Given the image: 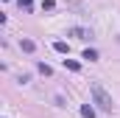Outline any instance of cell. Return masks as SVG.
<instances>
[{
    "instance_id": "4",
    "label": "cell",
    "mask_w": 120,
    "mask_h": 118,
    "mask_svg": "<svg viewBox=\"0 0 120 118\" xmlns=\"http://www.w3.org/2000/svg\"><path fill=\"white\" fill-rule=\"evenodd\" d=\"M64 67H67V70H81V65H78L75 59H64Z\"/></svg>"
},
{
    "instance_id": "1",
    "label": "cell",
    "mask_w": 120,
    "mask_h": 118,
    "mask_svg": "<svg viewBox=\"0 0 120 118\" xmlns=\"http://www.w3.org/2000/svg\"><path fill=\"white\" fill-rule=\"evenodd\" d=\"M90 93H92V101L98 104V110H103V113H112V96L106 93V87L101 84V82H90Z\"/></svg>"
},
{
    "instance_id": "2",
    "label": "cell",
    "mask_w": 120,
    "mask_h": 118,
    "mask_svg": "<svg viewBox=\"0 0 120 118\" xmlns=\"http://www.w3.org/2000/svg\"><path fill=\"white\" fill-rule=\"evenodd\" d=\"M70 37H75V39H92V31L90 28H70Z\"/></svg>"
},
{
    "instance_id": "8",
    "label": "cell",
    "mask_w": 120,
    "mask_h": 118,
    "mask_svg": "<svg viewBox=\"0 0 120 118\" xmlns=\"http://www.w3.org/2000/svg\"><path fill=\"white\" fill-rule=\"evenodd\" d=\"M17 3H20V8H25V11L34 8V0H17Z\"/></svg>"
},
{
    "instance_id": "6",
    "label": "cell",
    "mask_w": 120,
    "mask_h": 118,
    "mask_svg": "<svg viewBox=\"0 0 120 118\" xmlns=\"http://www.w3.org/2000/svg\"><path fill=\"white\" fill-rule=\"evenodd\" d=\"M84 59H87V62H95V59H98V51L87 48V51H84Z\"/></svg>"
},
{
    "instance_id": "3",
    "label": "cell",
    "mask_w": 120,
    "mask_h": 118,
    "mask_svg": "<svg viewBox=\"0 0 120 118\" xmlns=\"http://www.w3.org/2000/svg\"><path fill=\"white\" fill-rule=\"evenodd\" d=\"M81 115L84 118H95V107H92V104H84V107H81Z\"/></svg>"
},
{
    "instance_id": "7",
    "label": "cell",
    "mask_w": 120,
    "mask_h": 118,
    "mask_svg": "<svg viewBox=\"0 0 120 118\" xmlns=\"http://www.w3.org/2000/svg\"><path fill=\"white\" fill-rule=\"evenodd\" d=\"M20 45H22V51H25V54H31V51H34V48H36V45H34V42H31V39H22V42H20Z\"/></svg>"
},
{
    "instance_id": "10",
    "label": "cell",
    "mask_w": 120,
    "mask_h": 118,
    "mask_svg": "<svg viewBox=\"0 0 120 118\" xmlns=\"http://www.w3.org/2000/svg\"><path fill=\"white\" fill-rule=\"evenodd\" d=\"M53 6H56V3H53V0H42V8H45V11H50V8H53Z\"/></svg>"
},
{
    "instance_id": "5",
    "label": "cell",
    "mask_w": 120,
    "mask_h": 118,
    "mask_svg": "<svg viewBox=\"0 0 120 118\" xmlns=\"http://www.w3.org/2000/svg\"><path fill=\"white\" fill-rule=\"evenodd\" d=\"M53 48H56V51H59V54H67V51H70V45H67V42H53Z\"/></svg>"
},
{
    "instance_id": "9",
    "label": "cell",
    "mask_w": 120,
    "mask_h": 118,
    "mask_svg": "<svg viewBox=\"0 0 120 118\" xmlns=\"http://www.w3.org/2000/svg\"><path fill=\"white\" fill-rule=\"evenodd\" d=\"M39 70H42L45 76H50V73H53V70H50V65H45V62H39Z\"/></svg>"
}]
</instances>
